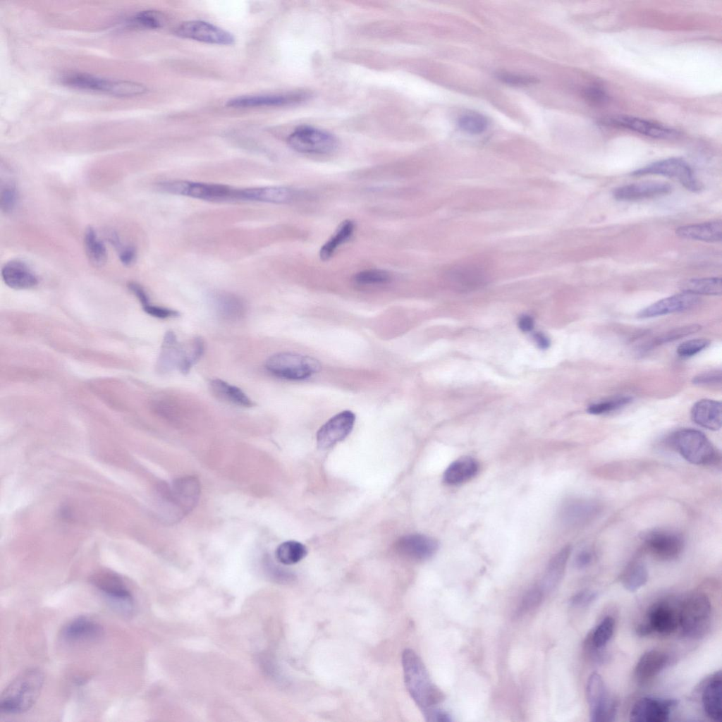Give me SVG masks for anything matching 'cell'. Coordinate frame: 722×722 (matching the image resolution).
<instances>
[{"instance_id": "cell-40", "label": "cell", "mask_w": 722, "mask_h": 722, "mask_svg": "<svg viewBox=\"0 0 722 722\" xmlns=\"http://www.w3.org/2000/svg\"><path fill=\"white\" fill-rule=\"evenodd\" d=\"M307 548L296 541H287L281 544L275 551L279 562L284 565H293L300 561L307 555Z\"/></svg>"}, {"instance_id": "cell-30", "label": "cell", "mask_w": 722, "mask_h": 722, "mask_svg": "<svg viewBox=\"0 0 722 722\" xmlns=\"http://www.w3.org/2000/svg\"><path fill=\"white\" fill-rule=\"evenodd\" d=\"M570 552V546H565L549 561L539 586L544 593L553 591L562 580Z\"/></svg>"}, {"instance_id": "cell-11", "label": "cell", "mask_w": 722, "mask_h": 722, "mask_svg": "<svg viewBox=\"0 0 722 722\" xmlns=\"http://www.w3.org/2000/svg\"><path fill=\"white\" fill-rule=\"evenodd\" d=\"M678 628V606L661 601L652 604L646 613L645 619L640 623L636 632L640 636L652 633L669 635Z\"/></svg>"}, {"instance_id": "cell-21", "label": "cell", "mask_w": 722, "mask_h": 722, "mask_svg": "<svg viewBox=\"0 0 722 722\" xmlns=\"http://www.w3.org/2000/svg\"><path fill=\"white\" fill-rule=\"evenodd\" d=\"M308 97L304 92H291L280 94L242 96L227 102V106L233 108L283 106L300 102Z\"/></svg>"}, {"instance_id": "cell-15", "label": "cell", "mask_w": 722, "mask_h": 722, "mask_svg": "<svg viewBox=\"0 0 722 722\" xmlns=\"http://www.w3.org/2000/svg\"><path fill=\"white\" fill-rule=\"evenodd\" d=\"M445 281L452 290L469 293L484 287L488 283L485 272L474 265H460L448 269Z\"/></svg>"}, {"instance_id": "cell-20", "label": "cell", "mask_w": 722, "mask_h": 722, "mask_svg": "<svg viewBox=\"0 0 722 722\" xmlns=\"http://www.w3.org/2000/svg\"><path fill=\"white\" fill-rule=\"evenodd\" d=\"M699 302L697 295L682 293L675 294L651 304L642 310L638 317L650 318L689 310Z\"/></svg>"}, {"instance_id": "cell-46", "label": "cell", "mask_w": 722, "mask_h": 722, "mask_svg": "<svg viewBox=\"0 0 722 722\" xmlns=\"http://www.w3.org/2000/svg\"><path fill=\"white\" fill-rule=\"evenodd\" d=\"M630 397H618L605 401L593 403L587 408V412L593 415H601L618 410L631 401Z\"/></svg>"}, {"instance_id": "cell-33", "label": "cell", "mask_w": 722, "mask_h": 722, "mask_svg": "<svg viewBox=\"0 0 722 722\" xmlns=\"http://www.w3.org/2000/svg\"><path fill=\"white\" fill-rule=\"evenodd\" d=\"M479 471L477 461L469 456L453 462L443 474L444 482L449 485H458L473 478Z\"/></svg>"}, {"instance_id": "cell-58", "label": "cell", "mask_w": 722, "mask_h": 722, "mask_svg": "<svg viewBox=\"0 0 722 722\" xmlns=\"http://www.w3.org/2000/svg\"><path fill=\"white\" fill-rule=\"evenodd\" d=\"M518 326L524 332L530 331L534 326L533 319L529 315H522L518 320Z\"/></svg>"}, {"instance_id": "cell-31", "label": "cell", "mask_w": 722, "mask_h": 722, "mask_svg": "<svg viewBox=\"0 0 722 722\" xmlns=\"http://www.w3.org/2000/svg\"><path fill=\"white\" fill-rule=\"evenodd\" d=\"M722 680L720 671L716 673L704 687L702 702L706 714L715 721H721Z\"/></svg>"}, {"instance_id": "cell-56", "label": "cell", "mask_w": 722, "mask_h": 722, "mask_svg": "<svg viewBox=\"0 0 722 722\" xmlns=\"http://www.w3.org/2000/svg\"><path fill=\"white\" fill-rule=\"evenodd\" d=\"M135 256V250L132 246H127L121 249L119 253L120 260L124 265L131 264L134 262Z\"/></svg>"}, {"instance_id": "cell-22", "label": "cell", "mask_w": 722, "mask_h": 722, "mask_svg": "<svg viewBox=\"0 0 722 722\" xmlns=\"http://www.w3.org/2000/svg\"><path fill=\"white\" fill-rule=\"evenodd\" d=\"M611 123L642 135L659 139H670L678 135L674 129L643 118L629 116H618L610 119Z\"/></svg>"}, {"instance_id": "cell-9", "label": "cell", "mask_w": 722, "mask_h": 722, "mask_svg": "<svg viewBox=\"0 0 722 722\" xmlns=\"http://www.w3.org/2000/svg\"><path fill=\"white\" fill-rule=\"evenodd\" d=\"M632 176L661 175L677 180L687 190L698 192L702 185L690 166L680 158H668L649 164L631 173Z\"/></svg>"}, {"instance_id": "cell-47", "label": "cell", "mask_w": 722, "mask_h": 722, "mask_svg": "<svg viewBox=\"0 0 722 722\" xmlns=\"http://www.w3.org/2000/svg\"><path fill=\"white\" fill-rule=\"evenodd\" d=\"M18 199L16 187L12 183L1 186L0 195L1 209L6 213L11 212L16 207Z\"/></svg>"}, {"instance_id": "cell-18", "label": "cell", "mask_w": 722, "mask_h": 722, "mask_svg": "<svg viewBox=\"0 0 722 722\" xmlns=\"http://www.w3.org/2000/svg\"><path fill=\"white\" fill-rule=\"evenodd\" d=\"M396 551L401 556L415 561H424L435 554L438 542L429 536L412 534L403 536L395 544Z\"/></svg>"}, {"instance_id": "cell-48", "label": "cell", "mask_w": 722, "mask_h": 722, "mask_svg": "<svg viewBox=\"0 0 722 722\" xmlns=\"http://www.w3.org/2000/svg\"><path fill=\"white\" fill-rule=\"evenodd\" d=\"M710 344L706 338H695L682 343L677 348V353L681 357H690L705 349Z\"/></svg>"}, {"instance_id": "cell-36", "label": "cell", "mask_w": 722, "mask_h": 722, "mask_svg": "<svg viewBox=\"0 0 722 722\" xmlns=\"http://www.w3.org/2000/svg\"><path fill=\"white\" fill-rule=\"evenodd\" d=\"M680 288L683 293L695 295H720L722 293V281L718 277L690 279L682 281Z\"/></svg>"}, {"instance_id": "cell-1", "label": "cell", "mask_w": 722, "mask_h": 722, "mask_svg": "<svg viewBox=\"0 0 722 722\" xmlns=\"http://www.w3.org/2000/svg\"><path fill=\"white\" fill-rule=\"evenodd\" d=\"M405 686L423 714L443 700V693L432 682L419 656L407 649L402 655Z\"/></svg>"}, {"instance_id": "cell-27", "label": "cell", "mask_w": 722, "mask_h": 722, "mask_svg": "<svg viewBox=\"0 0 722 722\" xmlns=\"http://www.w3.org/2000/svg\"><path fill=\"white\" fill-rule=\"evenodd\" d=\"M675 234L683 239L708 243L721 242L722 240V221L721 220H715L682 226L676 228Z\"/></svg>"}, {"instance_id": "cell-54", "label": "cell", "mask_w": 722, "mask_h": 722, "mask_svg": "<svg viewBox=\"0 0 722 722\" xmlns=\"http://www.w3.org/2000/svg\"><path fill=\"white\" fill-rule=\"evenodd\" d=\"M584 95L586 99L594 104H602L608 99L606 92L602 89L596 87L587 88L585 91Z\"/></svg>"}, {"instance_id": "cell-8", "label": "cell", "mask_w": 722, "mask_h": 722, "mask_svg": "<svg viewBox=\"0 0 722 722\" xmlns=\"http://www.w3.org/2000/svg\"><path fill=\"white\" fill-rule=\"evenodd\" d=\"M90 582L105 597L113 608L124 615L133 611V596L122 577L109 570H100L91 575Z\"/></svg>"}, {"instance_id": "cell-51", "label": "cell", "mask_w": 722, "mask_h": 722, "mask_svg": "<svg viewBox=\"0 0 722 722\" xmlns=\"http://www.w3.org/2000/svg\"><path fill=\"white\" fill-rule=\"evenodd\" d=\"M497 77L502 82L514 85H526L536 82V79L532 77L510 73H500Z\"/></svg>"}, {"instance_id": "cell-23", "label": "cell", "mask_w": 722, "mask_h": 722, "mask_svg": "<svg viewBox=\"0 0 722 722\" xmlns=\"http://www.w3.org/2000/svg\"><path fill=\"white\" fill-rule=\"evenodd\" d=\"M669 656L661 650L651 649L639 659L634 671L636 680L645 683L658 675L669 663Z\"/></svg>"}, {"instance_id": "cell-41", "label": "cell", "mask_w": 722, "mask_h": 722, "mask_svg": "<svg viewBox=\"0 0 722 722\" xmlns=\"http://www.w3.org/2000/svg\"><path fill=\"white\" fill-rule=\"evenodd\" d=\"M489 125L487 117L479 113H465L458 120L459 128L471 135H479L484 132Z\"/></svg>"}, {"instance_id": "cell-7", "label": "cell", "mask_w": 722, "mask_h": 722, "mask_svg": "<svg viewBox=\"0 0 722 722\" xmlns=\"http://www.w3.org/2000/svg\"><path fill=\"white\" fill-rule=\"evenodd\" d=\"M265 367L273 375L288 380H303L319 372L321 365L316 359L297 353H279L270 356Z\"/></svg>"}, {"instance_id": "cell-43", "label": "cell", "mask_w": 722, "mask_h": 722, "mask_svg": "<svg viewBox=\"0 0 722 722\" xmlns=\"http://www.w3.org/2000/svg\"><path fill=\"white\" fill-rule=\"evenodd\" d=\"M166 16L158 11L147 10L137 13L133 18V23L145 29H157L164 26Z\"/></svg>"}, {"instance_id": "cell-35", "label": "cell", "mask_w": 722, "mask_h": 722, "mask_svg": "<svg viewBox=\"0 0 722 722\" xmlns=\"http://www.w3.org/2000/svg\"><path fill=\"white\" fill-rule=\"evenodd\" d=\"M209 385L212 393L219 400L243 407H251L253 405L252 401L240 388L221 379H212Z\"/></svg>"}, {"instance_id": "cell-32", "label": "cell", "mask_w": 722, "mask_h": 722, "mask_svg": "<svg viewBox=\"0 0 722 722\" xmlns=\"http://www.w3.org/2000/svg\"><path fill=\"white\" fill-rule=\"evenodd\" d=\"M597 512L594 502L573 499L565 502L561 510L562 521L570 526H577L587 522Z\"/></svg>"}, {"instance_id": "cell-12", "label": "cell", "mask_w": 722, "mask_h": 722, "mask_svg": "<svg viewBox=\"0 0 722 722\" xmlns=\"http://www.w3.org/2000/svg\"><path fill=\"white\" fill-rule=\"evenodd\" d=\"M288 143L294 150L307 154H329L338 145L336 138L328 132L310 126L295 129L288 137Z\"/></svg>"}, {"instance_id": "cell-42", "label": "cell", "mask_w": 722, "mask_h": 722, "mask_svg": "<svg viewBox=\"0 0 722 722\" xmlns=\"http://www.w3.org/2000/svg\"><path fill=\"white\" fill-rule=\"evenodd\" d=\"M204 343L201 338H195L188 345L184 346V358L178 370L188 374L204 353Z\"/></svg>"}, {"instance_id": "cell-10", "label": "cell", "mask_w": 722, "mask_h": 722, "mask_svg": "<svg viewBox=\"0 0 722 722\" xmlns=\"http://www.w3.org/2000/svg\"><path fill=\"white\" fill-rule=\"evenodd\" d=\"M586 695L592 721L606 722L614 720L617 703L609 695L599 673H593L589 675L586 686Z\"/></svg>"}, {"instance_id": "cell-53", "label": "cell", "mask_w": 722, "mask_h": 722, "mask_svg": "<svg viewBox=\"0 0 722 722\" xmlns=\"http://www.w3.org/2000/svg\"><path fill=\"white\" fill-rule=\"evenodd\" d=\"M144 310L149 314L161 319L177 317L178 312L171 309L154 306L150 304L143 307Z\"/></svg>"}, {"instance_id": "cell-37", "label": "cell", "mask_w": 722, "mask_h": 722, "mask_svg": "<svg viewBox=\"0 0 722 722\" xmlns=\"http://www.w3.org/2000/svg\"><path fill=\"white\" fill-rule=\"evenodd\" d=\"M354 231L355 224L353 221L345 220L341 223L334 235L321 247V259L326 261L330 259L339 246L349 240Z\"/></svg>"}, {"instance_id": "cell-29", "label": "cell", "mask_w": 722, "mask_h": 722, "mask_svg": "<svg viewBox=\"0 0 722 722\" xmlns=\"http://www.w3.org/2000/svg\"><path fill=\"white\" fill-rule=\"evenodd\" d=\"M103 632L100 624L84 616L78 617L68 622L62 630L63 637L71 642H82L95 640Z\"/></svg>"}, {"instance_id": "cell-2", "label": "cell", "mask_w": 722, "mask_h": 722, "mask_svg": "<svg viewBox=\"0 0 722 722\" xmlns=\"http://www.w3.org/2000/svg\"><path fill=\"white\" fill-rule=\"evenodd\" d=\"M157 491L164 518L170 522H176L196 506L200 485L194 476H184L170 484H159Z\"/></svg>"}, {"instance_id": "cell-14", "label": "cell", "mask_w": 722, "mask_h": 722, "mask_svg": "<svg viewBox=\"0 0 722 722\" xmlns=\"http://www.w3.org/2000/svg\"><path fill=\"white\" fill-rule=\"evenodd\" d=\"M175 34L180 37L209 44L228 45L234 42V37L230 32L201 20L181 23L176 27Z\"/></svg>"}, {"instance_id": "cell-59", "label": "cell", "mask_w": 722, "mask_h": 722, "mask_svg": "<svg viewBox=\"0 0 722 722\" xmlns=\"http://www.w3.org/2000/svg\"><path fill=\"white\" fill-rule=\"evenodd\" d=\"M533 337L539 348L546 349L549 346V340L543 334L536 333Z\"/></svg>"}, {"instance_id": "cell-38", "label": "cell", "mask_w": 722, "mask_h": 722, "mask_svg": "<svg viewBox=\"0 0 722 722\" xmlns=\"http://www.w3.org/2000/svg\"><path fill=\"white\" fill-rule=\"evenodd\" d=\"M648 577V570L644 563L638 559L634 560L624 570L621 583L625 589L633 592L647 583Z\"/></svg>"}, {"instance_id": "cell-45", "label": "cell", "mask_w": 722, "mask_h": 722, "mask_svg": "<svg viewBox=\"0 0 722 722\" xmlns=\"http://www.w3.org/2000/svg\"><path fill=\"white\" fill-rule=\"evenodd\" d=\"M544 593L539 587H533L522 596L515 611V616L518 617L532 611L541 604Z\"/></svg>"}, {"instance_id": "cell-57", "label": "cell", "mask_w": 722, "mask_h": 722, "mask_svg": "<svg viewBox=\"0 0 722 722\" xmlns=\"http://www.w3.org/2000/svg\"><path fill=\"white\" fill-rule=\"evenodd\" d=\"M128 288L139 299L143 307L149 304L148 296L142 286L136 283H130Z\"/></svg>"}, {"instance_id": "cell-17", "label": "cell", "mask_w": 722, "mask_h": 722, "mask_svg": "<svg viewBox=\"0 0 722 722\" xmlns=\"http://www.w3.org/2000/svg\"><path fill=\"white\" fill-rule=\"evenodd\" d=\"M677 702L671 699L646 697L639 699L632 707L630 718L638 722H665L670 717Z\"/></svg>"}, {"instance_id": "cell-4", "label": "cell", "mask_w": 722, "mask_h": 722, "mask_svg": "<svg viewBox=\"0 0 722 722\" xmlns=\"http://www.w3.org/2000/svg\"><path fill=\"white\" fill-rule=\"evenodd\" d=\"M711 617V601L702 592L687 595L678 606V628L687 637H703L710 628Z\"/></svg>"}, {"instance_id": "cell-19", "label": "cell", "mask_w": 722, "mask_h": 722, "mask_svg": "<svg viewBox=\"0 0 722 722\" xmlns=\"http://www.w3.org/2000/svg\"><path fill=\"white\" fill-rule=\"evenodd\" d=\"M671 190L672 186L668 183L647 180L616 188L613 190V196L620 201H637L665 195Z\"/></svg>"}, {"instance_id": "cell-44", "label": "cell", "mask_w": 722, "mask_h": 722, "mask_svg": "<svg viewBox=\"0 0 722 722\" xmlns=\"http://www.w3.org/2000/svg\"><path fill=\"white\" fill-rule=\"evenodd\" d=\"M391 275L382 269H367L357 273L353 277L355 284L360 286H378L387 283Z\"/></svg>"}, {"instance_id": "cell-3", "label": "cell", "mask_w": 722, "mask_h": 722, "mask_svg": "<svg viewBox=\"0 0 722 722\" xmlns=\"http://www.w3.org/2000/svg\"><path fill=\"white\" fill-rule=\"evenodd\" d=\"M44 680L43 673L37 668H27L18 675L1 693V712L18 714L28 711L39 697Z\"/></svg>"}, {"instance_id": "cell-5", "label": "cell", "mask_w": 722, "mask_h": 722, "mask_svg": "<svg viewBox=\"0 0 722 722\" xmlns=\"http://www.w3.org/2000/svg\"><path fill=\"white\" fill-rule=\"evenodd\" d=\"M63 83L71 87L106 93L119 97H130L145 94L147 87L139 82L109 80L87 73H73L65 75Z\"/></svg>"}, {"instance_id": "cell-34", "label": "cell", "mask_w": 722, "mask_h": 722, "mask_svg": "<svg viewBox=\"0 0 722 722\" xmlns=\"http://www.w3.org/2000/svg\"><path fill=\"white\" fill-rule=\"evenodd\" d=\"M213 306L216 314L227 321H235L243 317L245 305L239 297L227 293L216 295L213 298Z\"/></svg>"}, {"instance_id": "cell-28", "label": "cell", "mask_w": 722, "mask_h": 722, "mask_svg": "<svg viewBox=\"0 0 722 722\" xmlns=\"http://www.w3.org/2000/svg\"><path fill=\"white\" fill-rule=\"evenodd\" d=\"M614 628V619L610 616H606L599 622L587 635L585 642V649L589 655L599 661L604 659L602 649L611 638Z\"/></svg>"}, {"instance_id": "cell-6", "label": "cell", "mask_w": 722, "mask_h": 722, "mask_svg": "<svg viewBox=\"0 0 722 722\" xmlns=\"http://www.w3.org/2000/svg\"><path fill=\"white\" fill-rule=\"evenodd\" d=\"M671 443L683 458L692 464L707 465L717 460L715 448L707 437L698 430H678L672 435Z\"/></svg>"}, {"instance_id": "cell-13", "label": "cell", "mask_w": 722, "mask_h": 722, "mask_svg": "<svg viewBox=\"0 0 722 722\" xmlns=\"http://www.w3.org/2000/svg\"><path fill=\"white\" fill-rule=\"evenodd\" d=\"M645 549L654 557L663 561L678 558L683 551L684 542L678 533L668 530H653L644 537Z\"/></svg>"}, {"instance_id": "cell-25", "label": "cell", "mask_w": 722, "mask_h": 722, "mask_svg": "<svg viewBox=\"0 0 722 722\" xmlns=\"http://www.w3.org/2000/svg\"><path fill=\"white\" fill-rule=\"evenodd\" d=\"M184 358V345L179 343L175 334L170 331L165 334L161 352L157 360L159 372L167 373L179 369Z\"/></svg>"}, {"instance_id": "cell-39", "label": "cell", "mask_w": 722, "mask_h": 722, "mask_svg": "<svg viewBox=\"0 0 722 722\" xmlns=\"http://www.w3.org/2000/svg\"><path fill=\"white\" fill-rule=\"evenodd\" d=\"M84 244L90 262L97 267L104 266L107 260L106 249L93 228L89 227L86 229Z\"/></svg>"}, {"instance_id": "cell-55", "label": "cell", "mask_w": 722, "mask_h": 722, "mask_svg": "<svg viewBox=\"0 0 722 722\" xmlns=\"http://www.w3.org/2000/svg\"><path fill=\"white\" fill-rule=\"evenodd\" d=\"M593 556L591 551L582 550L575 557V565L577 568H584L588 566L592 561Z\"/></svg>"}, {"instance_id": "cell-50", "label": "cell", "mask_w": 722, "mask_h": 722, "mask_svg": "<svg viewBox=\"0 0 722 722\" xmlns=\"http://www.w3.org/2000/svg\"><path fill=\"white\" fill-rule=\"evenodd\" d=\"M721 372L711 371L700 374L693 378L694 384L699 386H715L721 383Z\"/></svg>"}, {"instance_id": "cell-52", "label": "cell", "mask_w": 722, "mask_h": 722, "mask_svg": "<svg viewBox=\"0 0 722 722\" xmlns=\"http://www.w3.org/2000/svg\"><path fill=\"white\" fill-rule=\"evenodd\" d=\"M597 593L591 590H582L575 594L570 599V604L576 607L586 606L596 598Z\"/></svg>"}, {"instance_id": "cell-24", "label": "cell", "mask_w": 722, "mask_h": 722, "mask_svg": "<svg viewBox=\"0 0 722 722\" xmlns=\"http://www.w3.org/2000/svg\"><path fill=\"white\" fill-rule=\"evenodd\" d=\"M691 417L693 422L704 428L718 430L722 424L721 403L711 399L699 400L692 408Z\"/></svg>"}, {"instance_id": "cell-16", "label": "cell", "mask_w": 722, "mask_h": 722, "mask_svg": "<svg viewBox=\"0 0 722 722\" xmlns=\"http://www.w3.org/2000/svg\"><path fill=\"white\" fill-rule=\"evenodd\" d=\"M355 415L350 410L342 411L323 424L317 433V443L321 448H329L343 440L352 431Z\"/></svg>"}, {"instance_id": "cell-26", "label": "cell", "mask_w": 722, "mask_h": 722, "mask_svg": "<svg viewBox=\"0 0 722 722\" xmlns=\"http://www.w3.org/2000/svg\"><path fill=\"white\" fill-rule=\"evenodd\" d=\"M4 283L11 288L27 289L37 284V279L31 269L23 262L11 260L1 269Z\"/></svg>"}, {"instance_id": "cell-49", "label": "cell", "mask_w": 722, "mask_h": 722, "mask_svg": "<svg viewBox=\"0 0 722 722\" xmlns=\"http://www.w3.org/2000/svg\"><path fill=\"white\" fill-rule=\"evenodd\" d=\"M700 327L698 324H691L675 328L660 336L655 340L653 345H660L679 339L698 331Z\"/></svg>"}]
</instances>
